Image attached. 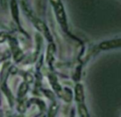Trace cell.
<instances>
[{
    "label": "cell",
    "mask_w": 121,
    "mask_h": 117,
    "mask_svg": "<svg viewBox=\"0 0 121 117\" xmlns=\"http://www.w3.org/2000/svg\"><path fill=\"white\" fill-rule=\"evenodd\" d=\"M50 2L54 9L55 14L58 22L61 25L62 28L66 30L67 29L66 17L61 2H60V0H50Z\"/></svg>",
    "instance_id": "1"
},
{
    "label": "cell",
    "mask_w": 121,
    "mask_h": 117,
    "mask_svg": "<svg viewBox=\"0 0 121 117\" xmlns=\"http://www.w3.org/2000/svg\"><path fill=\"white\" fill-rule=\"evenodd\" d=\"M9 43L11 46V50L12 52L13 53L14 55V58L16 62H19L21 60V58L22 57V53L21 49H19L18 46V43L17 40L14 38H9Z\"/></svg>",
    "instance_id": "2"
},
{
    "label": "cell",
    "mask_w": 121,
    "mask_h": 117,
    "mask_svg": "<svg viewBox=\"0 0 121 117\" xmlns=\"http://www.w3.org/2000/svg\"><path fill=\"white\" fill-rule=\"evenodd\" d=\"M99 47L103 50L121 48V38L103 41L99 45Z\"/></svg>",
    "instance_id": "3"
},
{
    "label": "cell",
    "mask_w": 121,
    "mask_h": 117,
    "mask_svg": "<svg viewBox=\"0 0 121 117\" xmlns=\"http://www.w3.org/2000/svg\"><path fill=\"white\" fill-rule=\"evenodd\" d=\"M83 99L84 96L83 87L81 84H77V86H76V100L79 103H82L83 101Z\"/></svg>",
    "instance_id": "4"
},
{
    "label": "cell",
    "mask_w": 121,
    "mask_h": 117,
    "mask_svg": "<svg viewBox=\"0 0 121 117\" xmlns=\"http://www.w3.org/2000/svg\"><path fill=\"white\" fill-rule=\"evenodd\" d=\"M28 89H29V86L26 82H23L20 85L19 91H18V94H17L18 99H22L25 96V94H26L28 91Z\"/></svg>",
    "instance_id": "5"
},
{
    "label": "cell",
    "mask_w": 121,
    "mask_h": 117,
    "mask_svg": "<svg viewBox=\"0 0 121 117\" xmlns=\"http://www.w3.org/2000/svg\"><path fill=\"white\" fill-rule=\"evenodd\" d=\"M27 106V103L26 101H19L18 106H17V110L19 113H24L26 111Z\"/></svg>",
    "instance_id": "6"
},
{
    "label": "cell",
    "mask_w": 121,
    "mask_h": 117,
    "mask_svg": "<svg viewBox=\"0 0 121 117\" xmlns=\"http://www.w3.org/2000/svg\"><path fill=\"white\" fill-rule=\"evenodd\" d=\"M78 108H79V113H80L81 117H89L87 109H86V106L83 104L79 105Z\"/></svg>",
    "instance_id": "7"
},
{
    "label": "cell",
    "mask_w": 121,
    "mask_h": 117,
    "mask_svg": "<svg viewBox=\"0 0 121 117\" xmlns=\"http://www.w3.org/2000/svg\"><path fill=\"white\" fill-rule=\"evenodd\" d=\"M56 111H57V106H56V104L52 105L51 108H50V110H49L48 117H54L55 115H56Z\"/></svg>",
    "instance_id": "8"
},
{
    "label": "cell",
    "mask_w": 121,
    "mask_h": 117,
    "mask_svg": "<svg viewBox=\"0 0 121 117\" xmlns=\"http://www.w3.org/2000/svg\"><path fill=\"white\" fill-rule=\"evenodd\" d=\"M9 35L8 33L5 32H0V43H3L8 38Z\"/></svg>",
    "instance_id": "9"
},
{
    "label": "cell",
    "mask_w": 121,
    "mask_h": 117,
    "mask_svg": "<svg viewBox=\"0 0 121 117\" xmlns=\"http://www.w3.org/2000/svg\"><path fill=\"white\" fill-rule=\"evenodd\" d=\"M0 3H1V5H2L3 9H6L7 8L8 0H0Z\"/></svg>",
    "instance_id": "10"
},
{
    "label": "cell",
    "mask_w": 121,
    "mask_h": 117,
    "mask_svg": "<svg viewBox=\"0 0 121 117\" xmlns=\"http://www.w3.org/2000/svg\"><path fill=\"white\" fill-rule=\"evenodd\" d=\"M9 117H24L22 115H21V113L19 115H13V116H11Z\"/></svg>",
    "instance_id": "11"
},
{
    "label": "cell",
    "mask_w": 121,
    "mask_h": 117,
    "mask_svg": "<svg viewBox=\"0 0 121 117\" xmlns=\"http://www.w3.org/2000/svg\"><path fill=\"white\" fill-rule=\"evenodd\" d=\"M0 28H7L4 24H3L1 22H0Z\"/></svg>",
    "instance_id": "12"
},
{
    "label": "cell",
    "mask_w": 121,
    "mask_h": 117,
    "mask_svg": "<svg viewBox=\"0 0 121 117\" xmlns=\"http://www.w3.org/2000/svg\"><path fill=\"white\" fill-rule=\"evenodd\" d=\"M0 117H3V112L1 109H0Z\"/></svg>",
    "instance_id": "13"
},
{
    "label": "cell",
    "mask_w": 121,
    "mask_h": 117,
    "mask_svg": "<svg viewBox=\"0 0 121 117\" xmlns=\"http://www.w3.org/2000/svg\"><path fill=\"white\" fill-rule=\"evenodd\" d=\"M36 117H45V115H43V114H40V115H39V116H36Z\"/></svg>",
    "instance_id": "14"
},
{
    "label": "cell",
    "mask_w": 121,
    "mask_h": 117,
    "mask_svg": "<svg viewBox=\"0 0 121 117\" xmlns=\"http://www.w3.org/2000/svg\"><path fill=\"white\" fill-rule=\"evenodd\" d=\"M0 104H1V98H0Z\"/></svg>",
    "instance_id": "15"
}]
</instances>
